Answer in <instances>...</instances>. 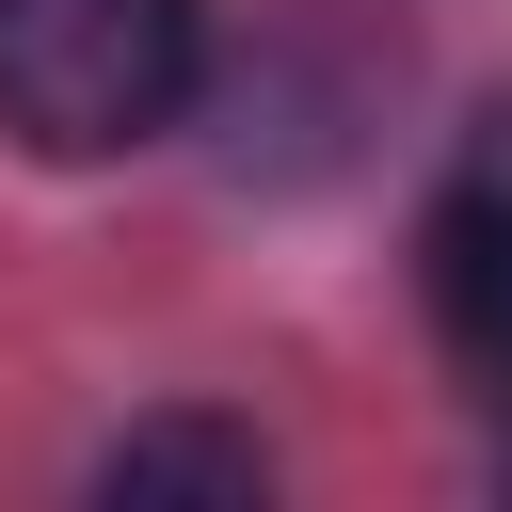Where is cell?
Returning <instances> with one entry per match:
<instances>
[{
    "label": "cell",
    "mask_w": 512,
    "mask_h": 512,
    "mask_svg": "<svg viewBox=\"0 0 512 512\" xmlns=\"http://www.w3.org/2000/svg\"><path fill=\"white\" fill-rule=\"evenodd\" d=\"M208 96V0H0V128L32 160H128Z\"/></svg>",
    "instance_id": "6da1fadb"
},
{
    "label": "cell",
    "mask_w": 512,
    "mask_h": 512,
    "mask_svg": "<svg viewBox=\"0 0 512 512\" xmlns=\"http://www.w3.org/2000/svg\"><path fill=\"white\" fill-rule=\"evenodd\" d=\"M416 288H432L448 368H464L480 416L512 432V160H480V176L432 192V224H416Z\"/></svg>",
    "instance_id": "7a4b0ae2"
},
{
    "label": "cell",
    "mask_w": 512,
    "mask_h": 512,
    "mask_svg": "<svg viewBox=\"0 0 512 512\" xmlns=\"http://www.w3.org/2000/svg\"><path fill=\"white\" fill-rule=\"evenodd\" d=\"M96 496H224V512H256L272 496V448L240 416H128L96 448Z\"/></svg>",
    "instance_id": "3957f363"
}]
</instances>
